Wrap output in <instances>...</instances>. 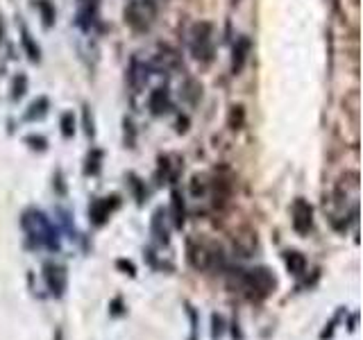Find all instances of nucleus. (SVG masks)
I'll return each mask as SVG.
<instances>
[{
	"label": "nucleus",
	"instance_id": "1a4fd4ad",
	"mask_svg": "<svg viewBox=\"0 0 363 340\" xmlns=\"http://www.w3.org/2000/svg\"><path fill=\"white\" fill-rule=\"evenodd\" d=\"M179 52L170 48V45H162L159 55H155V68H159V71H175V68H179Z\"/></svg>",
	"mask_w": 363,
	"mask_h": 340
},
{
	"label": "nucleus",
	"instance_id": "4be33fe9",
	"mask_svg": "<svg viewBox=\"0 0 363 340\" xmlns=\"http://www.w3.org/2000/svg\"><path fill=\"white\" fill-rule=\"evenodd\" d=\"M207 188H209V184L207 181H204V177H200V175H196L193 177V181H191V193L193 196H204V193H207Z\"/></svg>",
	"mask_w": 363,
	"mask_h": 340
},
{
	"label": "nucleus",
	"instance_id": "9d476101",
	"mask_svg": "<svg viewBox=\"0 0 363 340\" xmlns=\"http://www.w3.org/2000/svg\"><path fill=\"white\" fill-rule=\"evenodd\" d=\"M284 264H286L289 275L293 277H302L306 272V259L298 249H286V252H284Z\"/></svg>",
	"mask_w": 363,
	"mask_h": 340
},
{
	"label": "nucleus",
	"instance_id": "5701e85b",
	"mask_svg": "<svg viewBox=\"0 0 363 340\" xmlns=\"http://www.w3.org/2000/svg\"><path fill=\"white\" fill-rule=\"evenodd\" d=\"M45 107H48V100H45V98H41L39 102H34V105L30 107V111H28V118H41L45 113Z\"/></svg>",
	"mask_w": 363,
	"mask_h": 340
},
{
	"label": "nucleus",
	"instance_id": "20e7f679",
	"mask_svg": "<svg viewBox=\"0 0 363 340\" xmlns=\"http://www.w3.org/2000/svg\"><path fill=\"white\" fill-rule=\"evenodd\" d=\"M191 52L198 62H211L213 57V26L207 21H200L189 32Z\"/></svg>",
	"mask_w": 363,
	"mask_h": 340
},
{
	"label": "nucleus",
	"instance_id": "412c9836",
	"mask_svg": "<svg viewBox=\"0 0 363 340\" xmlns=\"http://www.w3.org/2000/svg\"><path fill=\"white\" fill-rule=\"evenodd\" d=\"M186 315L191 320V338L189 340H198V311L186 302Z\"/></svg>",
	"mask_w": 363,
	"mask_h": 340
},
{
	"label": "nucleus",
	"instance_id": "c85d7f7f",
	"mask_svg": "<svg viewBox=\"0 0 363 340\" xmlns=\"http://www.w3.org/2000/svg\"><path fill=\"white\" fill-rule=\"evenodd\" d=\"M130 179H132V188H134V193H136V202H139V204H143V200H145V193H143V186H141V181L136 179L134 175H132Z\"/></svg>",
	"mask_w": 363,
	"mask_h": 340
},
{
	"label": "nucleus",
	"instance_id": "39448f33",
	"mask_svg": "<svg viewBox=\"0 0 363 340\" xmlns=\"http://www.w3.org/2000/svg\"><path fill=\"white\" fill-rule=\"evenodd\" d=\"M43 279L45 286H48V293L55 300H62L66 286H68V277H66V268L57 266V264H45L43 266Z\"/></svg>",
	"mask_w": 363,
	"mask_h": 340
},
{
	"label": "nucleus",
	"instance_id": "aec40b11",
	"mask_svg": "<svg viewBox=\"0 0 363 340\" xmlns=\"http://www.w3.org/2000/svg\"><path fill=\"white\" fill-rule=\"evenodd\" d=\"M37 7L41 9L43 26H45V28H50V26H52V21H55V9H52V5L48 3V0H39Z\"/></svg>",
	"mask_w": 363,
	"mask_h": 340
},
{
	"label": "nucleus",
	"instance_id": "2f4dec72",
	"mask_svg": "<svg viewBox=\"0 0 363 340\" xmlns=\"http://www.w3.org/2000/svg\"><path fill=\"white\" fill-rule=\"evenodd\" d=\"M357 320H359V315H357V313L350 317V324H347V327H350V332H354V329H357Z\"/></svg>",
	"mask_w": 363,
	"mask_h": 340
},
{
	"label": "nucleus",
	"instance_id": "473e14b6",
	"mask_svg": "<svg viewBox=\"0 0 363 340\" xmlns=\"http://www.w3.org/2000/svg\"><path fill=\"white\" fill-rule=\"evenodd\" d=\"M0 39H3V26H0Z\"/></svg>",
	"mask_w": 363,
	"mask_h": 340
},
{
	"label": "nucleus",
	"instance_id": "dca6fc26",
	"mask_svg": "<svg viewBox=\"0 0 363 340\" xmlns=\"http://www.w3.org/2000/svg\"><path fill=\"white\" fill-rule=\"evenodd\" d=\"M345 315H347L345 306H338V311L334 313V317L325 324L323 334H320V340H332V338H334V334H336V329H338V324H340V320H343Z\"/></svg>",
	"mask_w": 363,
	"mask_h": 340
},
{
	"label": "nucleus",
	"instance_id": "4468645a",
	"mask_svg": "<svg viewBox=\"0 0 363 340\" xmlns=\"http://www.w3.org/2000/svg\"><path fill=\"white\" fill-rule=\"evenodd\" d=\"M98 3L100 0H77V7H79V14L77 21L82 28H89L91 23L96 18V11H98Z\"/></svg>",
	"mask_w": 363,
	"mask_h": 340
},
{
	"label": "nucleus",
	"instance_id": "b1692460",
	"mask_svg": "<svg viewBox=\"0 0 363 340\" xmlns=\"http://www.w3.org/2000/svg\"><path fill=\"white\" fill-rule=\"evenodd\" d=\"M23 45H26V50H28V55H30V60H32V62H39V48L32 43V39H30V34H28V32H23Z\"/></svg>",
	"mask_w": 363,
	"mask_h": 340
},
{
	"label": "nucleus",
	"instance_id": "f8f14e48",
	"mask_svg": "<svg viewBox=\"0 0 363 340\" xmlns=\"http://www.w3.org/2000/svg\"><path fill=\"white\" fill-rule=\"evenodd\" d=\"M247 55H250V39H238L236 45H234V50H232V73H241L243 71V66L247 62Z\"/></svg>",
	"mask_w": 363,
	"mask_h": 340
},
{
	"label": "nucleus",
	"instance_id": "c756f323",
	"mask_svg": "<svg viewBox=\"0 0 363 340\" xmlns=\"http://www.w3.org/2000/svg\"><path fill=\"white\" fill-rule=\"evenodd\" d=\"M26 84H28V79L21 75V77L16 79V84H14V98H21L23 94H26Z\"/></svg>",
	"mask_w": 363,
	"mask_h": 340
},
{
	"label": "nucleus",
	"instance_id": "7c9ffc66",
	"mask_svg": "<svg viewBox=\"0 0 363 340\" xmlns=\"http://www.w3.org/2000/svg\"><path fill=\"white\" fill-rule=\"evenodd\" d=\"M232 336H234V340H243V334H241V329H238L236 320L232 322Z\"/></svg>",
	"mask_w": 363,
	"mask_h": 340
},
{
	"label": "nucleus",
	"instance_id": "a878e982",
	"mask_svg": "<svg viewBox=\"0 0 363 340\" xmlns=\"http://www.w3.org/2000/svg\"><path fill=\"white\" fill-rule=\"evenodd\" d=\"M123 313H125V304H123V300H121V298H113L111 304H109V315L118 317V315H123Z\"/></svg>",
	"mask_w": 363,
	"mask_h": 340
},
{
	"label": "nucleus",
	"instance_id": "ddd939ff",
	"mask_svg": "<svg viewBox=\"0 0 363 340\" xmlns=\"http://www.w3.org/2000/svg\"><path fill=\"white\" fill-rule=\"evenodd\" d=\"M150 230H152V236L157 238L159 245H168L170 234H168V227H166V213H164V209H157L155 211Z\"/></svg>",
	"mask_w": 363,
	"mask_h": 340
},
{
	"label": "nucleus",
	"instance_id": "6e6552de",
	"mask_svg": "<svg viewBox=\"0 0 363 340\" xmlns=\"http://www.w3.org/2000/svg\"><path fill=\"white\" fill-rule=\"evenodd\" d=\"M186 261H189V266L193 270H200V272L209 270V266H211V247L189 241L186 243Z\"/></svg>",
	"mask_w": 363,
	"mask_h": 340
},
{
	"label": "nucleus",
	"instance_id": "f03ea898",
	"mask_svg": "<svg viewBox=\"0 0 363 340\" xmlns=\"http://www.w3.org/2000/svg\"><path fill=\"white\" fill-rule=\"evenodd\" d=\"M21 225H23V230L28 232V238L32 245L60 249V236H57V230L41 211H28L23 215Z\"/></svg>",
	"mask_w": 363,
	"mask_h": 340
},
{
	"label": "nucleus",
	"instance_id": "a211bd4d",
	"mask_svg": "<svg viewBox=\"0 0 363 340\" xmlns=\"http://www.w3.org/2000/svg\"><path fill=\"white\" fill-rule=\"evenodd\" d=\"M225 329H227V322H225V317L220 313H213L211 315V338L213 340H218L225 336Z\"/></svg>",
	"mask_w": 363,
	"mask_h": 340
},
{
	"label": "nucleus",
	"instance_id": "9b49d317",
	"mask_svg": "<svg viewBox=\"0 0 363 340\" xmlns=\"http://www.w3.org/2000/svg\"><path fill=\"white\" fill-rule=\"evenodd\" d=\"M170 218H173V225L177 230L184 227V220H186V207H184V198H182V193L175 188L170 193Z\"/></svg>",
	"mask_w": 363,
	"mask_h": 340
},
{
	"label": "nucleus",
	"instance_id": "f257e3e1",
	"mask_svg": "<svg viewBox=\"0 0 363 340\" xmlns=\"http://www.w3.org/2000/svg\"><path fill=\"white\" fill-rule=\"evenodd\" d=\"M230 270V268H227ZM227 286L234 293H241L250 302H261L275 290L277 279L268 268H252V270H230V279Z\"/></svg>",
	"mask_w": 363,
	"mask_h": 340
},
{
	"label": "nucleus",
	"instance_id": "0eeeda50",
	"mask_svg": "<svg viewBox=\"0 0 363 340\" xmlns=\"http://www.w3.org/2000/svg\"><path fill=\"white\" fill-rule=\"evenodd\" d=\"M118 196H111V198H98L94 204L89 207V218L91 222H94L96 227H102L107 220H109V215L118 209Z\"/></svg>",
	"mask_w": 363,
	"mask_h": 340
},
{
	"label": "nucleus",
	"instance_id": "bb28decb",
	"mask_svg": "<svg viewBox=\"0 0 363 340\" xmlns=\"http://www.w3.org/2000/svg\"><path fill=\"white\" fill-rule=\"evenodd\" d=\"M98 162H100V152L96 150L94 157H89V162H86V164H89V166H86V175H96V173H98V170H100V164H98Z\"/></svg>",
	"mask_w": 363,
	"mask_h": 340
},
{
	"label": "nucleus",
	"instance_id": "f3484780",
	"mask_svg": "<svg viewBox=\"0 0 363 340\" xmlns=\"http://www.w3.org/2000/svg\"><path fill=\"white\" fill-rule=\"evenodd\" d=\"M147 68L143 66V64H139V62H134L132 64V68H130V84L134 86V89H139L145 79H147Z\"/></svg>",
	"mask_w": 363,
	"mask_h": 340
},
{
	"label": "nucleus",
	"instance_id": "7ed1b4c3",
	"mask_svg": "<svg viewBox=\"0 0 363 340\" xmlns=\"http://www.w3.org/2000/svg\"><path fill=\"white\" fill-rule=\"evenodd\" d=\"M123 16L134 32H147L157 18V3L155 0H130Z\"/></svg>",
	"mask_w": 363,
	"mask_h": 340
},
{
	"label": "nucleus",
	"instance_id": "2eb2a0df",
	"mask_svg": "<svg viewBox=\"0 0 363 340\" xmlns=\"http://www.w3.org/2000/svg\"><path fill=\"white\" fill-rule=\"evenodd\" d=\"M150 111L155 113V116H162V113H166L170 109V98H168V91L166 89H155L150 94Z\"/></svg>",
	"mask_w": 363,
	"mask_h": 340
},
{
	"label": "nucleus",
	"instance_id": "423d86ee",
	"mask_svg": "<svg viewBox=\"0 0 363 340\" xmlns=\"http://www.w3.org/2000/svg\"><path fill=\"white\" fill-rule=\"evenodd\" d=\"M313 227V207L306 200L298 198L293 202V230L298 234H309Z\"/></svg>",
	"mask_w": 363,
	"mask_h": 340
},
{
	"label": "nucleus",
	"instance_id": "393cba45",
	"mask_svg": "<svg viewBox=\"0 0 363 340\" xmlns=\"http://www.w3.org/2000/svg\"><path fill=\"white\" fill-rule=\"evenodd\" d=\"M62 132H64V136H71V134L75 132L73 113H64V116H62Z\"/></svg>",
	"mask_w": 363,
	"mask_h": 340
},
{
	"label": "nucleus",
	"instance_id": "cd10ccee",
	"mask_svg": "<svg viewBox=\"0 0 363 340\" xmlns=\"http://www.w3.org/2000/svg\"><path fill=\"white\" fill-rule=\"evenodd\" d=\"M116 268H118V270H123L125 275H130V277H136V268H134V264H132V261L118 259V261H116Z\"/></svg>",
	"mask_w": 363,
	"mask_h": 340
},
{
	"label": "nucleus",
	"instance_id": "6ab92c4d",
	"mask_svg": "<svg viewBox=\"0 0 363 340\" xmlns=\"http://www.w3.org/2000/svg\"><path fill=\"white\" fill-rule=\"evenodd\" d=\"M243 120H245V111H243V107L241 105H236V107H232V111H230V128L236 132V130H241L243 128Z\"/></svg>",
	"mask_w": 363,
	"mask_h": 340
}]
</instances>
